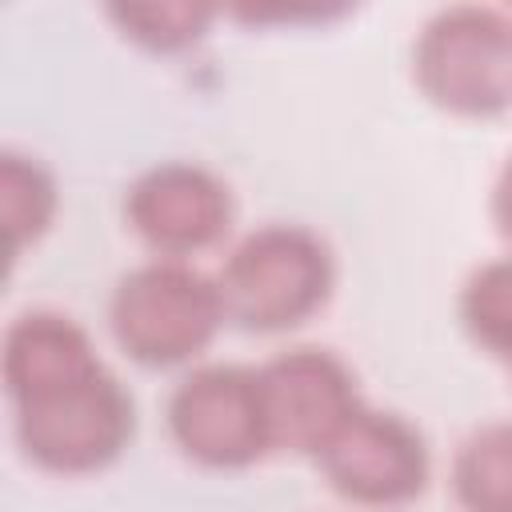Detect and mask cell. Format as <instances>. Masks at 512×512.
<instances>
[{
    "label": "cell",
    "instance_id": "11",
    "mask_svg": "<svg viewBox=\"0 0 512 512\" xmlns=\"http://www.w3.org/2000/svg\"><path fill=\"white\" fill-rule=\"evenodd\" d=\"M60 208L56 176L28 152L4 148L0 152V216L8 236V260H16L28 244H36Z\"/></svg>",
    "mask_w": 512,
    "mask_h": 512
},
{
    "label": "cell",
    "instance_id": "12",
    "mask_svg": "<svg viewBox=\"0 0 512 512\" xmlns=\"http://www.w3.org/2000/svg\"><path fill=\"white\" fill-rule=\"evenodd\" d=\"M460 320L484 352L512 364V256L488 260L464 280Z\"/></svg>",
    "mask_w": 512,
    "mask_h": 512
},
{
    "label": "cell",
    "instance_id": "9",
    "mask_svg": "<svg viewBox=\"0 0 512 512\" xmlns=\"http://www.w3.org/2000/svg\"><path fill=\"white\" fill-rule=\"evenodd\" d=\"M100 368L104 360L96 356L92 336L64 312L32 308L4 332V388L12 404L40 400Z\"/></svg>",
    "mask_w": 512,
    "mask_h": 512
},
{
    "label": "cell",
    "instance_id": "3",
    "mask_svg": "<svg viewBox=\"0 0 512 512\" xmlns=\"http://www.w3.org/2000/svg\"><path fill=\"white\" fill-rule=\"evenodd\" d=\"M420 92L456 116H500L512 108V12L452 4L424 20L412 44Z\"/></svg>",
    "mask_w": 512,
    "mask_h": 512
},
{
    "label": "cell",
    "instance_id": "14",
    "mask_svg": "<svg viewBox=\"0 0 512 512\" xmlns=\"http://www.w3.org/2000/svg\"><path fill=\"white\" fill-rule=\"evenodd\" d=\"M492 220L504 240H512V156L504 160L496 184H492Z\"/></svg>",
    "mask_w": 512,
    "mask_h": 512
},
{
    "label": "cell",
    "instance_id": "5",
    "mask_svg": "<svg viewBox=\"0 0 512 512\" xmlns=\"http://www.w3.org/2000/svg\"><path fill=\"white\" fill-rule=\"evenodd\" d=\"M164 416L176 448L204 468H248L272 452L256 368L200 364L184 372L168 392Z\"/></svg>",
    "mask_w": 512,
    "mask_h": 512
},
{
    "label": "cell",
    "instance_id": "4",
    "mask_svg": "<svg viewBox=\"0 0 512 512\" xmlns=\"http://www.w3.org/2000/svg\"><path fill=\"white\" fill-rule=\"evenodd\" d=\"M12 412L24 456L36 468L60 476L108 468L112 460H120L136 432V404L108 368L40 400L12 404Z\"/></svg>",
    "mask_w": 512,
    "mask_h": 512
},
{
    "label": "cell",
    "instance_id": "7",
    "mask_svg": "<svg viewBox=\"0 0 512 512\" xmlns=\"http://www.w3.org/2000/svg\"><path fill=\"white\" fill-rule=\"evenodd\" d=\"M268 440L284 452L316 456L364 404L352 368L316 344L288 348L260 368Z\"/></svg>",
    "mask_w": 512,
    "mask_h": 512
},
{
    "label": "cell",
    "instance_id": "15",
    "mask_svg": "<svg viewBox=\"0 0 512 512\" xmlns=\"http://www.w3.org/2000/svg\"><path fill=\"white\" fill-rule=\"evenodd\" d=\"M508 368H512V364H508Z\"/></svg>",
    "mask_w": 512,
    "mask_h": 512
},
{
    "label": "cell",
    "instance_id": "6",
    "mask_svg": "<svg viewBox=\"0 0 512 512\" xmlns=\"http://www.w3.org/2000/svg\"><path fill=\"white\" fill-rule=\"evenodd\" d=\"M312 460L344 500L368 508H396L416 500L432 472L420 428L400 412L368 404H360L356 416Z\"/></svg>",
    "mask_w": 512,
    "mask_h": 512
},
{
    "label": "cell",
    "instance_id": "8",
    "mask_svg": "<svg viewBox=\"0 0 512 512\" xmlns=\"http://www.w3.org/2000/svg\"><path fill=\"white\" fill-rule=\"evenodd\" d=\"M124 216L160 260H184L224 240L232 224V192L196 160H160L132 180Z\"/></svg>",
    "mask_w": 512,
    "mask_h": 512
},
{
    "label": "cell",
    "instance_id": "2",
    "mask_svg": "<svg viewBox=\"0 0 512 512\" xmlns=\"http://www.w3.org/2000/svg\"><path fill=\"white\" fill-rule=\"evenodd\" d=\"M224 324L216 276L188 260H148L124 272L108 300L116 344L144 368H172L200 356Z\"/></svg>",
    "mask_w": 512,
    "mask_h": 512
},
{
    "label": "cell",
    "instance_id": "10",
    "mask_svg": "<svg viewBox=\"0 0 512 512\" xmlns=\"http://www.w3.org/2000/svg\"><path fill=\"white\" fill-rule=\"evenodd\" d=\"M452 496L464 512H512V420L464 436L452 456Z\"/></svg>",
    "mask_w": 512,
    "mask_h": 512
},
{
    "label": "cell",
    "instance_id": "13",
    "mask_svg": "<svg viewBox=\"0 0 512 512\" xmlns=\"http://www.w3.org/2000/svg\"><path fill=\"white\" fill-rule=\"evenodd\" d=\"M108 16L120 24L128 40L152 52H184L208 32L216 8L188 0H160V4H112Z\"/></svg>",
    "mask_w": 512,
    "mask_h": 512
},
{
    "label": "cell",
    "instance_id": "1",
    "mask_svg": "<svg viewBox=\"0 0 512 512\" xmlns=\"http://www.w3.org/2000/svg\"><path fill=\"white\" fill-rule=\"evenodd\" d=\"M336 284L332 248L304 224H264L236 240L216 272L224 320L248 332H284L316 316Z\"/></svg>",
    "mask_w": 512,
    "mask_h": 512
}]
</instances>
